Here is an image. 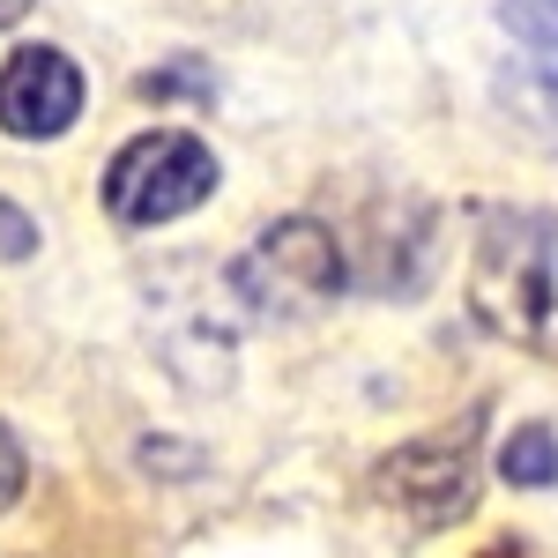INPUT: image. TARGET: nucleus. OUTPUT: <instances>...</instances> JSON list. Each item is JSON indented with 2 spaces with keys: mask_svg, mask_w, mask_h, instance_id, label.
I'll use <instances>...</instances> for the list:
<instances>
[{
  "mask_svg": "<svg viewBox=\"0 0 558 558\" xmlns=\"http://www.w3.org/2000/svg\"><path fill=\"white\" fill-rule=\"evenodd\" d=\"M470 305L476 320L507 343L558 357V216L521 209V216H484L470 260Z\"/></svg>",
  "mask_w": 558,
  "mask_h": 558,
  "instance_id": "nucleus-1",
  "label": "nucleus"
},
{
  "mask_svg": "<svg viewBox=\"0 0 558 558\" xmlns=\"http://www.w3.org/2000/svg\"><path fill=\"white\" fill-rule=\"evenodd\" d=\"M216 179H223V165H216V149L202 134L149 128V134H134V142L112 149V165H105V209L128 231H149V223H172V216L202 209L216 194Z\"/></svg>",
  "mask_w": 558,
  "mask_h": 558,
  "instance_id": "nucleus-2",
  "label": "nucleus"
},
{
  "mask_svg": "<svg viewBox=\"0 0 558 558\" xmlns=\"http://www.w3.org/2000/svg\"><path fill=\"white\" fill-rule=\"evenodd\" d=\"M231 291L268 313V320H299L343 291V246L320 216H283L254 239V254L231 268Z\"/></svg>",
  "mask_w": 558,
  "mask_h": 558,
  "instance_id": "nucleus-3",
  "label": "nucleus"
},
{
  "mask_svg": "<svg viewBox=\"0 0 558 558\" xmlns=\"http://www.w3.org/2000/svg\"><path fill=\"white\" fill-rule=\"evenodd\" d=\"M83 112V68L60 45H23L0 68V134L15 142H52Z\"/></svg>",
  "mask_w": 558,
  "mask_h": 558,
  "instance_id": "nucleus-4",
  "label": "nucleus"
},
{
  "mask_svg": "<svg viewBox=\"0 0 558 558\" xmlns=\"http://www.w3.org/2000/svg\"><path fill=\"white\" fill-rule=\"evenodd\" d=\"M470 439H476V417H462V432H439V439H417V447L387 454V462H380L387 499H402V507L425 521V529L462 521V514H470V499H476Z\"/></svg>",
  "mask_w": 558,
  "mask_h": 558,
  "instance_id": "nucleus-5",
  "label": "nucleus"
},
{
  "mask_svg": "<svg viewBox=\"0 0 558 558\" xmlns=\"http://www.w3.org/2000/svg\"><path fill=\"white\" fill-rule=\"evenodd\" d=\"M499 476L521 492H544L558 484V432L551 425H514V439L499 447Z\"/></svg>",
  "mask_w": 558,
  "mask_h": 558,
  "instance_id": "nucleus-6",
  "label": "nucleus"
},
{
  "mask_svg": "<svg viewBox=\"0 0 558 558\" xmlns=\"http://www.w3.org/2000/svg\"><path fill=\"white\" fill-rule=\"evenodd\" d=\"M499 23L529 45V68L558 89V0H507V8H499Z\"/></svg>",
  "mask_w": 558,
  "mask_h": 558,
  "instance_id": "nucleus-7",
  "label": "nucleus"
},
{
  "mask_svg": "<svg viewBox=\"0 0 558 558\" xmlns=\"http://www.w3.org/2000/svg\"><path fill=\"white\" fill-rule=\"evenodd\" d=\"M23 476H31V462H23V447H15V432L0 425V514L23 499Z\"/></svg>",
  "mask_w": 558,
  "mask_h": 558,
  "instance_id": "nucleus-8",
  "label": "nucleus"
},
{
  "mask_svg": "<svg viewBox=\"0 0 558 558\" xmlns=\"http://www.w3.org/2000/svg\"><path fill=\"white\" fill-rule=\"evenodd\" d=\"M172 89H202V97H209L216 83L194 68V60H179V68H165V75H142V97H172Z\"/></svg>",
  "mask_w": 558,
  "mask_h": 558,
  "instance_id": "nucleus-9",
  "label": "nucleus"
},
{
  "mask_svg": "<svg viewBox=\"0 0 558 558\" xmlns=\"http://www.w3.org/2000/svg\"><path fill=\"white\" fill-rule=\"evenodd\" d=\"M31 246H38V223H31L23 209H8V202H0V254H8V260H23Z\"/></svg>",
  "mask_w": 558,
  "mask_h": 558,
  "instance_id": "nucleus-10",
  "label": "nucleus"
},
{
  "mask_svg": "<svg viewBox=\"0 0 558 558\" xmlns=\"http://www.w3.org/2000/svg\"><path fill=\"white\" fill-rule=\"evenodd\" d=\"M23 15H31V0H0V31H8V23H23Z\"/></svg>",
  "mask_w": 558,
  "mask_h": 558,
  "instance_id": "nucleus-11",
  "label": "nucleus"
}]
</instances>
